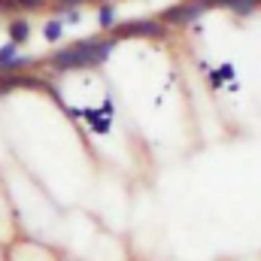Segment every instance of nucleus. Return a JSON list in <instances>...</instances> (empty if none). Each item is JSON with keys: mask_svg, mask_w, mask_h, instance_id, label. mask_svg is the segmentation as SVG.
<instances>
[{"mask_svg": "<svg viewBox=\"0 0 261 261\" xmlns=\"http://www.w3.org/2000/svg\"><path fill=\"white\" fill-rule=\"evenodd\" d=\"M116 37H110V40H100V37H88V40H79V43H70L64 49H58L52 58H49V64L55 67V70H79V67H97L103 64L110 55H113V49H116Z\"/></svg>", "mask_w": 261, "mask_h": 261, "instance_id": "1", "label": "nucleus"}, {"mask_svg": "<svg viewBox=\"0 0 261 261\" xmlns=\"http://www.w3.org/2000/svg\"><path fill=\"white\" fill-rule=\"evenodd\" d=\"M206 12V6L200 3V0H186V3H176V6H170V9H164V15H161V21L164 24H192L197 21L200 15Z\"/></svg>", "mask_w": 261, "mask_h": 261, "instance_id": "2", "label": "nucleus"}, {"mask_svg": "<svg viewBox=\"0 0 261 261\" xmlns=\"http://www.w3.org/2000/svg\"><path fill=\"white\" fill-rule=\"evenodd\" d=\"M164 24L155 18H140V21H128L122 28H116V40H134V37H161Z\"/></svg>", "mask_w": 261, "mask_h": 261, "instance_id": "3", "label": "nucleus"}, {"mask_svg": "<svg viewBox=\"0 0 261 261\" xmlns=\"http://www.w3.org/2000/svg\"><path fill=\"white\" fill-rule=\"evenodd\" d=\"M6 31H9V40H12L15 46H21V43H28V37H31V21H28V18H12Z\"/></svg>", "mask_w": 261, "mask_h": 261, "instance_id": "4", "label": "nucleus"}, {"mask_svg": "<svg viewBox=\"0 0 261 261\" xmlns=\"http://www.w3.org/2000/svg\"><path fill=\"white\" fill-rule=\"evenodd\" d=\"M82 116L88 119V128L94 130V134H110V128H113V125H110L113 119H110L107 113H97V110H85Z\"/></svg>", "mask_w": 261, "mask_h": 261, "instance_id": "5", "label": "nucleus"}, {"mask_svg": "<svg viewBox=\"0 0 261 261\" xmlns=\"http://www.w3.org/2000/svg\"><path fill=\"white\" fill-rule=\"evenodd\" d=\"M64 21L61 18H52V21H46L43 24V40L46 43H61V37H64Z\"/></svg>", "mask_w": 261, "mask_h": 261, "instance_id": "6", "label": "nucleus"}, {"mask_svg": "<svg viewBox=\"0 0 261 261\" xmlns=\"http://www.w3.org/2000/svg\"><path fill=\"white\" fill-rule=\"evenodd\" d=\"M97 24H100L103 31H110V28L116 24V6H113V3H100V6H97Z\"/></svg>", "mask_w": 261, "mask_h": 261, "instance_id": "7", "label": "nucleus"}, {"mask_svg": "<svg viewBox=\"0 0 261 261\" xmlns=\"http://www.w3.org/2000/svg\"><path fill=\"white\" fill-rule=\"evenodd\" d=\"M15 58H18V46L9 40V43H3L0 46V70H9V67L15 64Z\"/></svg>", "mask_w": 261, "mask_h": 261, "instance_id": "8", "label": "nucleus"}, {"mask_svg": "<svg viewBox=\"0 0 261 261\" xmlns=\"http://www.w3.org/2000/svg\"><path fill=\"white\" fill-rule=\"evenodd\" d=\"M61 21H64V24H79V21H82V12H79V6L61 9Z\"/></svg>", "mask_w": 261, "mask_h": 261, "instance_id": "9", "label": "nucleus"}, {"mask_svg": "<svg viewBox=\"0 0 261 261\" xmlns=\"http://www.w3.org/2000/svg\"><path fill=\"white\" fill-rule=\"evenodd\" d=\"M216 73H219V76H222V79H225V82H228V79H234V76H237V70H234V64H222V67H216Z\"/></svg>", "mask_w": 261, "mask_h": 261, "instance_id": "10", "label": "nucleus"}, {"mask_svg": "<svg viewBox=\"0 0 261 261\" xmlns=\"http://www.w3.org/2000/svg\"><path fill=\"white\" fill-rule=\"evenodd\" d=\"M46 0H15V9H40Z\"/></svg>", "mask_w": 261, "mask_h": 261, "instance_id": "11", "label": "nucleus"}, {"mask_svg": "<svg viewBox=\"0 0 261 261\" xmlns=\"http://www.w3.org/2000/svg\"><path fill=\"white\" fill-rule=\"evenodd\" d=\"M79 3H85V0H58V9H70V6H79Z\"/></svg>", "mask_w": 261, "mask_h": 261, "instance_id": "12", "label": "nucleus"}, {"mask_svg": "<svg viewBox=\"0 0 261 261\" xmlns=\"http://www.w3.org/2000/svg\"><path fill=\"white\" fill-rule=\"evenodd\" d=\"M100 113H107V116H113V100H110V97L103 100V107H100Z\"/></svg>", "mask_w": 261, "mask_h": 261, "instance_id": "13", "label": "nucleus"}]
</instances>
